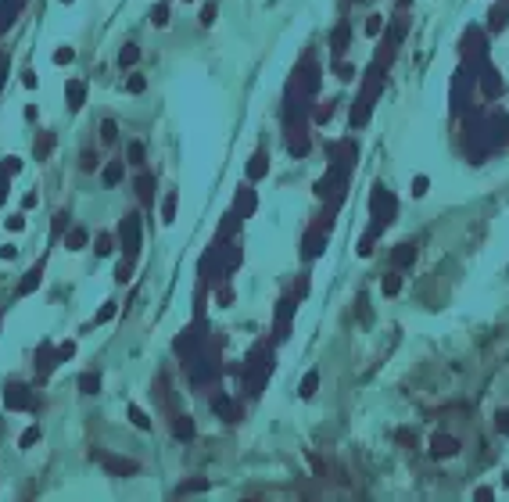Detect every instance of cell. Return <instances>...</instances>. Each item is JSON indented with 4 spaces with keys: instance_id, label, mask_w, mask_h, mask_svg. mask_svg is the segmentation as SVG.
<instances>
[{
    "instance_id": "2e32d148",
    "label": "cell",
    "mask_w": 509,
    "mask_h": 502,
    "mask_svg": "<svg viewBox=\"0 0 509 502\" xmlns=\"http://www.w3.org/2000/svg\"><path fill=\"white\" fill-rule=\"evenodd\" d=\"M129 416H133V423H136V427H147V423H151V420L143 416V413H140V409H136V405L129 409Z\"/></svg>"
},
{
    "instance_id": "7402d4cb",
    "label": "cell",
    "mask_w": 509,
    "mask_h": 502,
    "mask_svg": "<svg viewBox=\"0 0 509 502\" xmlns=\"http://www.w3.org/2000/svg\"><path fill=\"white\" fill-rule=\"evenodd\" d=\"M7 226H11V230H22L25 223H22V215H11V219H7Z\"/></svg>"
},
{
    "instance_id": "277c9868",
    "label": "cell",
    "mask_w": 509,
    "mask_h": 502,
    "mask_svg": "<svg viewBox=\"0 0 509 502\" xmlns=\"http://www.w3.org/2000/svg\"><path fill=\"white\" fill-rule=\"evenodd\" d=\"M380 291H384L387 298L398 294V291H402V276H395V273H391V276H384V280H380Z\"/></svg>"
},
{
    "instance_id": "9c48e42d",
    "label": "cell",
    "mask_w": 509,
    "mask_h": 502,
    "mask_svg": "<svg viewBox=\"0 0 509 502\" xmlns=\"http://www.w3.org/2000/svg\"><path fill=\"white\" fill-rule=\"evenodd\" d=\"M495 431L509 434V409H502V413H495Z\"/></svg>"
},
{
    "instance_id": "e0dca14e",
    "label": "cell",
    "mask_w": 509,
    "mask_h": 502,
    "mask_svg": "<svg viewBox=\"0 0 509 502\" xmlns=\"http://www.w3.org/2000/svg\"><path fill=\"white\" fill-rule=\"evenodd\" d=\"M212 22H215V4H208L201 11V25H212Z\"/></svg>"
},
{
    "instance_id": "5bb4252c",
    "label": "cell",
    "mask_w": 509,
    "mask_h": 502,
    "mask_svg": "<svg viewBox=\"0 0 509 502\" xmlns=\"http://www.w3.org/2000/svg\"><path fill=\"white\" fill-rule=\"evenodd\" d=\"M97 388H101V380H97L94 373H86V377H83V391H86V395H94Z\"/></svg>"
},
{
    "instance_id": "ffe728a7",
    "label": "cell",
    "mask_w": 509,
    "mask_h": 502,
    "mask_svg": "<svg viewBox=\"0 0 509 502\" xmlns=\"http://www.w3.org/2000/svg\"><path fill=\"white\" fill-rule=\"evenodd\" d=\"M54 61H58V65H65V61H72V50H58V54H54Z\"/></svg>"
},
{
    "instance_id": "7a4b0ae2",
    "label": "cell",
    "mask_w": 509,
    "mask_h": 502,
    "mask_svg": "<svg viewBox=\"0 0 509 502\" xmlns=\"http://www.w3.org/2000/svg\"><path fill=\"white\" fill-rule=\"evenodd\" d=\"M413 259H416V244H413V241L398 244V251H395V266H409Z\"/></svg>"
},
{
    "instance_id": "603a6c76",
    "label": "cell",
    "mask_w": 509,
    "mask_h": 502,
    "mask_svg": "<svg viewBox=\"0 0 509 502\" xmlns=\"http://www.w3.org/2000/svg\"><path fill=\"white\" fill-rule=\"evenodd\" d=\"M104 140H115V122H104Z\"/></svg>"
},
{
    "instance_id": "3957f363",
    "label": "cell",
    "mask_w": 509,
    "mask_h": 502,
    "mask_svg": "<svg viewBox=\"0 0 509 502\" xmlns=\"http://www.w3.org/2000/svg\"><path fill=\"white\" fill-rule=\"evenodd\" d=\"M323 244H326V237H319V233H308V241H305V255H308V259H316V255L323 251Z\"/></svg>"
},
{
    "instance_id": "52a82bcc",
    "label": "cell",
    "mask_w": 509,
    "mask_h": 502,
    "mask_svg": "<svg viewBox=\"0 0 509 502\" xmlns=\"http://www.w3.org/2000/svg\"><path fill=\"white\" fill-rule=\"evenodd\" d=\"M176 437H194V423H190V416H179L176 420Z\"/></svg>"
},
{
    "instance_id": "ba28073f",
    "label": "cell",
    "mask_w": 509,
    "mask_h": 502,
    "mask_svg": "<svg viewBox=\"0 0 509 502\" xmlns=\"http://www.w3.org/2000/svg\"><path fill=\"white\" fill-rule=\"evenodd\" d=\"M427 187H430V179H427V176H416V179H413V197H423Z\"/></svg>"
},
{
    "instance_id": "6da1fadb",
    "label": "cell",
    "mask_w": 509,
    "mask_h": 502,
    "mask_svg": "<svg viewBox=\"0 0 509 502\" xmlns=\"http://www.w3.org/2000/svg\"><path fill=\"white\" fill-rule=\"evenodd\" d=\"M459 452V441L452 434H434V441H430V455H438V459H448V455H456Z\"/></svg>"
},
{
    "instance_id": "9a60e30c",
    "label": "cell",
    "mask_w": 509,
    "mask_h": 502,
    "mask_svg": "<svg viewBox=\"0 0 509 502\" xmlns=\"http://www.w3.org/2000/svg\"><path fill=\"white\" fill-rule=\"evenodd\" d=\"M380 25H384V18H380V15H369V22H366V32H369V36H377V32H380Z\"/></svg>"
},
{
    "instance_id": "7c38bea8",
    "label": "cell",
    "mask_w": 509,
    "mask_h": 502,
    "mask_svg": "<svg viewBox=\"0 0 509 502\" xmlns=\"http://www.w3.org/2000/svg\"><path fill=\"white\" fill-rule=\"evenodd\" d=\"M165 15H169V11H165V4H158V7L151 11V22H154V25H165V22H169Z\"/></svg>"
},
{
    "instance_id": "8fae6325",
    "label": "cell",
    "mask_w": 509,
    "mask_h": 502,
    "mask_svg": "<svg viewBox=\"0 0 509 502\" xmlns=\"http://www.w3.org/2000/svg\"><path fill=\"white\" fill-rule=\"evenodd\" d=\"M359 255H362V259H369V255H373V233H366V237H362V244H359Z\"/></svg>"
},
{
    "instance_id": "8992f818",
    "label": "cell",
    "mask_w": 509,
    "mask_h": 502,
    "mask_svg": "<svg viewBox=\"0 0 509 502\" xmlns=\"http://www.w3.org/2000/svg\"><path fill=\"white\" fill-rule=\"evenodd\" d=\"M262 172H266V154H254V158H251V165H248V176H251V179H258Z\"/></svg>"
},
{
    "instance_id": "5b68a950",
    "label": "cell",
    "mask_w": 509,
    "mask_h": 502,
    "mask_svg": "<svg viewBox=\"0 0 509 502\" xmlns=\"http://www.w3.org/2000/svg\"><path fill=\"white\" fill-rule=\"evenodd\" d=\"M316 384H319V373L312 370V373L302 380V398H312V395H316Z\"/></svg>"
},
{
    "instance_id": "4fadbf2b",
    "label": "cell",
    "mask_w": 509,
    "mask_h": 502,
    "mask_svg": "<svg viewBox=\"0 0 509 502\" xmlns=\"http://www.w3.org/2000/svg\"><path fill=\"white\" fill-rule=\"evenodd\" d=\"M32 441H40V427H29V431L22 434V449H29Z\"/></svg>"
},
{
    "instance_id": "44dd1931",
    "label": "cell",
    "mask_w": 509,
    "mask_h": 502,
    "mask_svg": "<svg viewBox=\"0 0 509 502\" xmlns=\"http://www.w3.org/2000/svg\"><path fill=\"white\" fill-rule=\"evenodd\" d=\"M119 176H122V169H119V165H111V169H108V183H115Z\"/></svg>"
},
{
    "instance_id": "d6986e66",
    "label": "cell",
    "mask_w": 509,
    "mask_h": 502,
    "mask_svg": "<svg viewBox=\"0 0 509 502\" xmlns=\"http://www.w3.org/2000/svg\"><path fill=\"white\" fill-rule=\"evenodd\" d=\"M337 72H341V79H344V83H351V79H355V68H351V65H341Z\"/></svg>"
},
{
    "instance_id": "30bf717a",
    "label": "cell",
    "mask_w": 509,
    "mask_h": 502,
    "mask_svg": "<svg viewBox=\"0 0 509 502\" xmlns=\"http://www.w3.org/2000/svg\"><path fill=\"white\" fill-rule=\"evenodd\" d=\"M344 43H348V25H341V29L334 32V50H344Z\"/></svg>"
},
{
    "instance_id": "ac0fdd59",
    "label": "cell",
    "mask_w": 509,
    "mask_h": 502,
    "mask_svg": "<svg viewBox=\"0 0 509 502\" xmlns=\"http://www.w3.org/2000/svg\"><path fill=\"white\" fill-rule=\"evenodd\" d=\"M119 61H122V65H133V61H136V47H126Z\"/></svg>"
}]
</instances>
